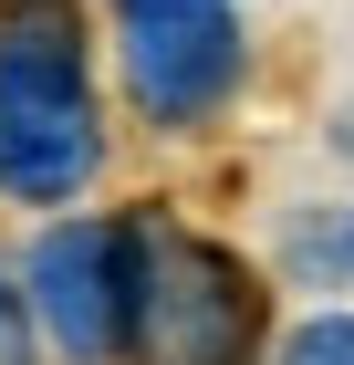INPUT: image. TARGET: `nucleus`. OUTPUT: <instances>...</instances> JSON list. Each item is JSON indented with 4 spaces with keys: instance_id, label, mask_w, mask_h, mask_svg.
Returning a JSON list of instances; mask_svg holds the SVG:
<instances>
[{
    "instance_id": "1",
    "label": "nucleus",
    "mask_w": 354,
    "mask_h": 365,
    "mask_svg": "<svg viewBox=\"0 0 354 365\" xmlns=\"http://www.w3.org/2000/svg\"><path fill=\"white\" fill-rule=\"evenodd\" d=\"M261 282L229 240L177 220H125V334L115 365H250Z\"/></svg>"
},
{
    "instance_id": "2",
    "label": "nucleus",
    "mask_w": 354,
    "mask_h": 365,
    "mask_svg": "<svg viewBox=\"0 0 354 365\" xmlns=\"http://www.w3.org/2000/svg\"><path fill=\"white\" fill-rule=\"evenodd\" d=\"M105 168V115L83 73V31L31 11L0 31V198L21 209H73Z\"/></svg>"
},
{
    "instance_id": "3",
    "label": "nucleus",
    "mask_w": 354,
    "mask_h": 365,
    "mask_svg": "<svg viewBox=\"0 0 354 365\" xmlns=\"http://www.w3.org/2000/svg\"><path fill=\"white\" fill-rule=\"evenodd\" d=\"M31 334L73 365H115V334H125V220H63L31 240Z\"/></svg>"
},
{
    "instance_id": "4",
    "label": "nucleus",
    "mask_w": 354,
    "mask_h": 365,
    "mask_svg": "<svg viewBox=\"0 0 354 365\" xmlns=\"http://www.w3.org/2000/svg\"><path fill=\"white\" fill-rule=\"evenodd\" d=\"M250 53H240V21L229 11H146L125 21V94H136L146 125L188 136V125H219V105L240 94Z\"/></svg>"
},
{
    "instance_id": "5",
    "label": "nucleus",
    "mask_w": 354,
    "mask_h": 365,
    "mask_svg": "<svg viewBox=\"0 0 354 365\" xmlns=\"http://www.w3.org/2000/svg\"><path fill=\"white\" fill-rule=\"evenodd\" d=\"M281 365H354V313H313V324L281 344Z\"/></svg>"
},
{
    "instance_id": "6",
    "label": "nucleus",
    "mask_w": 354,
    "mask_h": 365,
    "mask_svg": "<svg viewBox=\"0 0 354 365\" xmlns=\"http://www.w3.org/2000/svg\"><path fill=\"white\" fill-rule=\"evenodd\" d=\"M0 365H31V313H21L11 282H0Z\"/></svg>"
},
{
    "instance_id": "7",
    "label": "nucleus",
    "mask_w": 354,
    "mask_h": 365,
    "mask_svg": "<svg viewBox=\"0 0 354 365\" xmlns=\"http://www.w3.org/2000/svg\"><path fill=\"white\" fill-rule=\"evenodd\" d=\"M125 21H146V11H209V0H115Z\"/></svg>"
},
{
    "instance_id": "8",
    "label": "nucleus",
    "mask_w": 354,
    "mask_h": 365,
    "mask_svg": "<svg viewBox=\"0 0 354 365\" xmlns=\"http://www.w3.org/2000/svg\"><path fill=\"white\" fill-rule=\"evenodd\" d=\"M333 146H344V157H354V105H344V115H333Z\"/></svg>"
},
{
    "instance_id": "9",
    "label": "nucleus",
    "mask_w": 354,
    "mask_h": 365,
    "mask_svg": "<svg viewBox=\"0 0 354 365\" xmlns=\"http://www.w3.org/2000/svg\"><path fill=\"white\" fill-rule=\"evenodd\" d=\"M0 11H21V21H31V11H53V0H0Z\"/></svg>"
},
{
    "instance_id": "10",
    "label": "nucleus",
    "mask_w": 354,
    "mask_h": 365,
    "mask_svg": "<svg viewBox=\"0 0 354 365\" xmlns=\"http://www.w3.org/2000/svg\"><path fill=\"white\" fill-rule=\"evenodd\" d=\"M344 272H354V220H344Z\"/></svg>"
}]
</instances>
